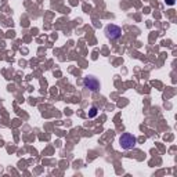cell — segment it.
Segmentation results:
<instances>
[{
	"label": "cell",
	"mask_w": 177,
	"mask_h": 177,
	"mask_svg": "<svg viewBox=\"0 0 177 177\" xmlns=\"http://www.w3.org/2000/svg\"><path fill=\"white\" fill-rule=\"evenodd\" d=\"M136 143H137L136 137L133 134H130V133H123L119 138V144L122 147V150H133Z\"/></svg>",
	"instance_id": "obj_1"
},
{
	"label": "cell",
	"mask_w": 177,
	"mask_h": 177,
	"mask_svg": "<svg viewBox=\"0 0 177 177\" xmlns=\"http://www.w3.org/2000/svg\"><path fill=\"white\" fill-rule=\"evenodd\" d=\"M105 35H107V37L111 40L119 39V37L122 36V29H120V27H118V25L109 24L105 28Z\"/></svg>",
	"instance_id": "obj_2"
},
{
	"label": "cell",
	"mask_w": 177,
	"mask_h": 177,
	"mask_svg": "<svg viewBox=\"0 0 177 177\" xmlns=\"http://www.w3.org/2000/svg\"><path fill=\"white\" fill-rule=\"evenodd\" d=\"M83 84L86 89H89V90H91V91L100 90V86H101V84H100V80L97 78H94V76H86L83 80Z\"/></svg>",
	"instance_id": "obj_3"
},
{
	"label": "cell",
	"mask_w": 177,
	"mask_h": 177,
	"mask_svg": "<svg viewBox=\"0 0 177 177\" xmlns=\"http://www.w3.org/2000/svg\"><path fill=\"white\" fill-rule=\"evenodd\" d=\"M96 115H97V108H96V107H91L90 112H89V118H94Z\"/></svg>",
	"instance_id": "obj_4"
},
{
	"label": "cell",
	"mask_w": 177,
	"mask_h": 177,
	"mask_svg": "<svg viewBox=\"0 0 177 177\" xmlns=\"http://www.w3.org/2000/svg\"><path fill=\"white\" fill-rule=\"evenodd\" d=\"M166 3H168L169 6H173V4H174V0H166Z\"/></svg>",
	"instance_id": "obj_5"
}]
</instances>
